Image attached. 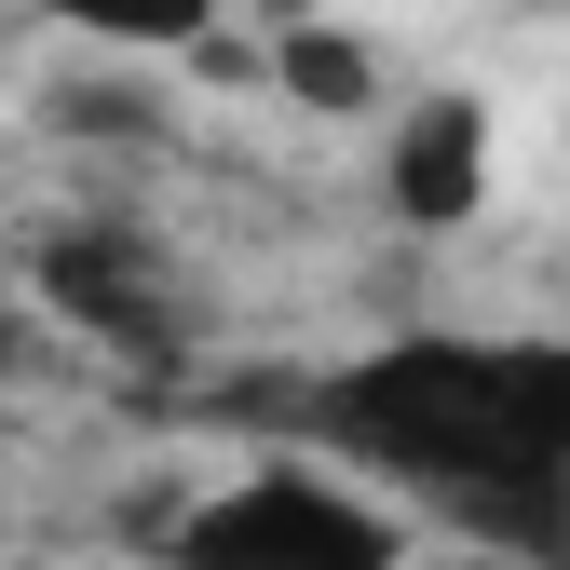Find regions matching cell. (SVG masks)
I'll return each mask as SVG.
<instances>
[{"label": "cell", "instance_id": "2", "mask_svg": "<svg viewBox=\"0 0 570 570\" xmlns=\"http://www.w3.org/2000/svg\"><path fill=\"white\" fill-rule=\"evenodd\" d=\"M164 570H407V517L353 462H245L164 530Z\"/></svg>", "mask_w": 570, "mask_h": 570}, {"label": "cell", "instance_id": "4", "mask_svg": "<svg viewBox=\"0 0 570 570\" xmlns=\"http://www.w3.org/2000/svg\"><path fill=\"white\" fill-rule=\"evenodd\" d=\"M489 177H503V122H489L475 82H435V96H394L381 122V204H394V232H462Z\"/></svg>", "mask_w": 570, "mask_h": 570}, {"label": "cell", "instance_id": "6", "mask_svg": "<svg viewBox=\"0 0 570 570\" xmlns=\"http://www.w3.org/2000/svg\"><path fill=\"white\" fill-rule=\"evenodd\" d=\"M272 82L285 96H299V109H381V68H367V41H353V28H285L272 41Z\"/></svg>", "mask_w": 570, "mask_h": 570}, {"label": "cell", "instance_id": "3", "mask_svg": "<svg viewBox=\"0 0 570 570\" xmlns=\"http://www.w3.org/2000/svg\"><path fill=\"white\" fill-rule=\"evenodd\" d=\"M28 285H41V313H55V326H82L96 353H136V367H164V353L190 340V313H177L164 258L136 245L122 218H68V232H41Z\"/></svg>", "mask_w": 570, "mask_h": 570}, {"label": "cell", "instance_id": "5", "mask_svg": "<svg viewBox=\"0 0 570 570\" xmlns=\"http://www.w3.org/2000/svg\"><path fill=\"white\" fill-rule=\"evenodd\" d=\"M41 14L109 41V55H204L218 41V0H41Z\"/></svg>", "mask_w": 570, "mask_h": 570}, {"label": "cell", "instance_id": "1", "mask_svg": "<svg viewBox=\"0 0 570 570\" xmlns=\"http://www.w3.org/2000/svg\"><path fill=\"white\" fill-rule=\"evenodd\" d=\"M299 435L367 489L503 557H570V340L543 326H407L299 394Z\"/></svg>", "mask_w": 570, "mask_h": 570}, {"label": "cell", "instance_id": "7", "mask_svg": "<svg viewBox=\"0 0 570 570\" xmlns=\"http://www.w3.org/2000/svg\"><path fill=\"white\" fill-rule=\"evenodd\" d=\"M14 353H28V313H14V285H0V381H14Z\"/></svg>", "mask_w": 570, "mask_h": 570}]
</instances>
